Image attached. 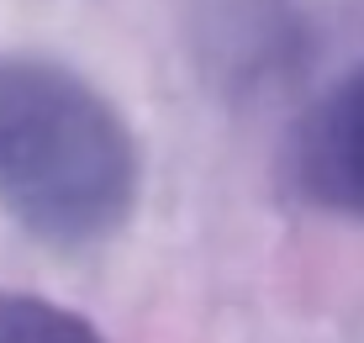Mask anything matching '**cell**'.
<instances>
[{"label":"cell","instance_id":"1","mask_svg":"<svg viewBox=\"0 0 364 343\" xmlns=\"http://www.w3.org/2000/svg\"><path fill=\"white\" fill-rule=\"evenodd\" d=\"M137 201V143L95 85L0 53V206L53 248L111 238Z\"/></svg>","mask_w":364,"mask_h":343},{"label":"cell","instance_id":"2","mask_svg":"<svg viewBox=\"0 0 364 343\" xmlns=\"http://www.w3.org/2000/svg\"><path fill=\"white\" fill-rule=\"evenodd\" d=\"M291 174L311 206L364 222V63L306 111L291 148Z\"/></svg>","mask_w":364,"mask_h":343},{"label":"cell","instance_id":"3","mask_svg":"<svg viewBox=\"0 0 364 343\" xmlns=\"http://www.w3.org/2000/svg\"><path fill=\"white\" fill-rule=\"evenodd\" d=\"M0 343H106V333L58 301L0 290Z\"/></svg>","mask_w":364,"mask_h":343}]
</instances>
